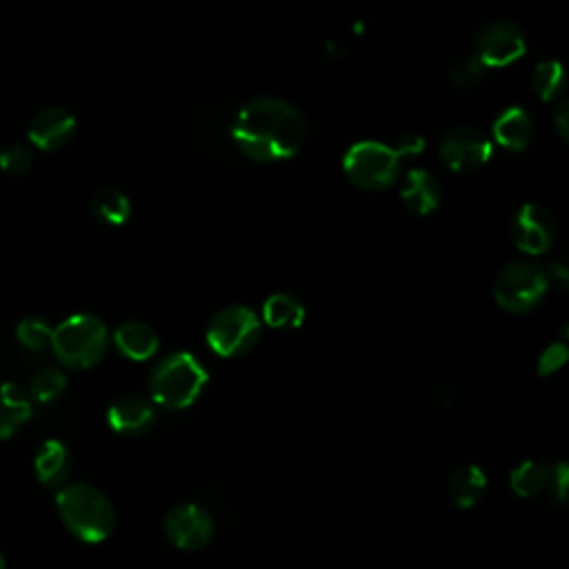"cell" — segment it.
<instances>
[{"label":"cell","instance_id":"6da1fadb","mask_svg":"<svg viewBox=\"0 0 569 569\" xmlns=\"http://www.w3.org/2000/svg\"><path fill=\"white\" fill-rule=\"evenodd\" d=\"M236 147L256 162H278L298 156L307 122L298 107L282 98L258 96L240 107L231 124Z\"/></svg>","mask_w":569,"mask_h":569},{"label":"cell","instance_id":"7a4b0ae2","mask_svg":"<svg viewBox=\"0 0 569 569\" xmlns=\"http://www.w3.org/2000/svg\"><path fill=\"white\" fill-rule=\"evenodd\" d=\"M56 507L67 531L89 545L107 540L116 527L111 500L93 485H64L56 496Z\"/></svg>","mask_w":569,"mask_h":569},{"label":"cell","instance_id":"3957f363","mask_svg":"<svg viewBox=\"0 0 569 569\" xmlns=\"http://www.w3.org/2000/svg\"><path fill=\"white\" fill-rule=\"evenodd\" d=\"M207 369L187 351L164 356L149 376L151 402L164 409H187L207 385Z\"/></svg>","mask_w":569,"mask_h":569},{"label":"cell","instance_id":"277c9868","mask_svg":"<svg viewBox=\"0 0 569 569\" xmlns=\"http://www.w3.org/2000/svg\"><path fill=\"white\" fill-rule=\"evenodd\" d=\"M109 345L104 322L93 313H73L64 318L51 336V349L60 365L69 369L96 367Z\"/></svg>","mask_w":569,"mask_h":569},{"label":"cell","instance_id":"5b68a950","mask_svg":"<svg viewBox=\"0 0 569 569\" xmlns=\"http://www.w3.org/2000/svg\"><path fill=\"white\" fill-rule=\"evenodd\" d=\"M342 169L356 187L367 191H380L396 182L400 173V156L389 144L362 140L347 149L342 158Z\"/></svg>","mask_w":569,"mask_h":569},{"label":"cell","instance_id":"8992f818","mask_svg":"<svg viewBox=\"0 0 569 569\" xmlns=\"http://www.w3.org/2000/svg\"><path fill=\"white\" fill-rule=\"evenodd\" d=\"M549 289L547 273L531 262H511L493 280V298L507 313H529Z\"/></svg>","mask_w":569,"mask_h":569},{"label":"cell","instance_id":"52a82bcc","mask_svg":"<svg viewBox=\"0 0 569 569\" xmlns=\"http://www.w3.org/2000/svg\"><path fill=\"white\" fill-rule=\"evenodd\" d=\"M204 336L211 351L222 358H236L258 342L260 320L249 307L231 305L211 316Z\"/></svg>","mask_w":569,"mask_h":569},{"label":"cell","instance_id":"ba28073f","mask_svg":"<svg viewBox=\"0 0 569 569\" xmlns=\"http://www.w3.org/2000/svg\"><path fill=\"white\" fill-rule=\"evenodd\" d=\"M162 531L176 549L198 551L213 540L216 522L204 507L196 502H182L164 513Z\"/></svg>","mask_w":569,"mask_h":569},{"label":"cell","instance_id":"9c48e42d","mask_svg":"<svg viewBox=\"0 0 569 569\" xmlns=\"http://www.w3.org/2000/svg\"><path fill=\"white\" fill-rule=\"evenodd\" d=\"M527 42L522 31L509 20L485 22L473 38V56L489 67H509L522 58Z\"/></svg>","mask_w":569,"mask_h":569},{"label":"cell","instance_id":"30bf717a","mask_svg":"<svg viewBox=\"0 0 569 569\" xmlns=\"http://www.w3.org/2000/svg\"><path fill=\"white\" fill-rule=\"evenodd\" d=\"M489 138L473 127H451L445 131L438 144L442 164L456 173H469L480 169L491 158Z\"/></svg>","mask_w":569,"mask_h":569},{"label":"cell","instance_id":"8fae6325","mask_svg":"<svg viewBox=\"0 0 569 569\" xmlns=\"http://www.w3.org/2000/svg\"><path fill=\"white\" fill-rule=\"evenodd\" d=\"M509 233L520 251L538 256L551 249V244L556 242V220L545 207L527 202L513 213Z\"/></svg>","mask_w":569,"mask_h":569},{"label":"cell","instance_id":"7c38bea8","mask_svg":"<svg viewBox=\"0 0 569 569\" xmlns=\"http://www.w3.org/2000/svg\"><path fill=\"white\" fill-rule=\"evenodd\" d=\"M73 133H76V116L60 104L42 107L31 116L27 127L29 142L42 151L62 149L67 142H71Z\"/></svg>","mask_w":569,"mask_h":569},{"label":"cell","instance_id":"4fadbf2b","mask_svg":"<svg viewBox=\"0 0 569 569\" xmlns=\"http://www.w3.org/2000/svg\"><path fill=\"white\" fill-rule=\"evenodd\" d=\"M153 420V402L138 393H124L116 398L107 409V422L120 436H140L151 429Z\"/></svg>","mask_w":569,"mask_h":569},{"label":"cell","instance_id":"5bb4252c","mask_svg":"<svg viewBox=\"0 0 569 569\" xmlns=\"http://www.w3.org/2000/svg\"><path fill=\"white\" fill-rule=\"evenodd\" d=\"M113 345L124 358L140 362L156 356L160 347V338L151 325L140 320H127L116 327Z\"/></svg>","mask_w":569,"mask_h":569},{"label":"cell","instance_id":"9a60e30c","mask_svg":"<svg viewBox=\"0 0 569 569\" xmlns=\"http://www.w3.org/2000/svg\"><path fill=\"white\" fill-rule=\"evenodd\" d=\"M400 200L409 211L427 216L440 204V184L429 171L411 169L400 184Z\"/></svg>","mask_w":569,"mask_h":569},{"label":"cell","instance_id":"2e32d148","mask_svg":"<svg viewBox=\"0 0 569 569\" xmlns=\"http://www.w3.org/2000/svg\"><path fill=\"white\" fill-rule=\"evenodd\" d=\"M493 140L509 149V151H522L533 136V118L522 107H509L493 120Z\"/></svg>","mask_w":569,"mask_h":569},{"label":"cell","instance_id":"e0dca14e","mask_svg":"<svg viewBox=\"0 0 569 569\" xmlns=\"http://www.w3.org/2000/svg\"><path fill=\"white\" fill-rule=\"evenodd\" d=\"M33 469L44 487H60L71 471V453L60 440H44L36 451Z\"/></svg>","mask_w":569,"mask_h":569},{"label":"cell","instance_id":"ac0fdd59","mask_svg":"<svg viewBox=\"0 0 569 569\" xmlns=\"http://www.w3.org/2000/svg\"><path fill=\"white\" fill-rule=\"evenodd\" d=\"M31 398L16 385H0V440L11 438L31 418Z\"/></svg>","mask_w":569,"mask_h":569},{"label":"cell","instance_id":"d6986e66","mask_svg":"<svg viewBox=\"0 0 569 569\" xmlns=\"http://www.w3.org/2000/svg\"><path fill=\"white\" fill-rule=\"evenodd\" d=\"M487 489V476L478 465L458 467L447 482V496L458 509H471Z\"/></svg>","mask_w":569,"mask_h":569},{"label":"cell","instance_id":"ffe728a7","mask_svg":"<svg viewBox=\"0 0 569 569\" xmlns=\"http://www.w3.org/2000/svg\"><path fill=\"white\" fill-rule=\"evenodd\" d=\"M91 211L96 213V218L109 227H120L129 220L131 216V202L127 198L124 191H120L118 187L104 184L100 187L93 198H91Z\"/></svg>","mask_w":569,"mask_h":569},{"label":"cell","instance_id":"44dd1931","mask_svg":"<svg viewBox=\"0 0 569 569\" xmlns=\"http://www.w3.org/2000/svg\"><path fill=\"white\" fill-rule=\"evenodd\" d=\"M262 318L269 327L296 329L305 320V307L291 293H271L262 305Z\"/></svg>","mask_w":569,"mask_h":569},{"label":"cell","instance_id":"7402d4cb","mask_svg":"<svg viewBox=\"0 0 569 569\" xmlns=\"http://www.w3.org/2000/svg\"><path fill=\"white\" fill-rule=\"evenodd\" d=\"M567 84L565 67L558 60H542L531 71V89L542 102L556 100Z\"/></svg>","mask_w":569,"mask_h":569},{"label":"cell","instance_id":"603a6c76","mask_svg":"<svg viewBox=\"0 0 569 569\" xmlns=\"http://www.w3.org/2000/svg\"><path fill=\"white\" fill-rule=\"evenodd\" d=\"M549 467L540 465L538 460H522L509 473V487L520 498H531L547 487Z\"/></svg>","mask_w":569,"mask_h":569},{"label":"cell","instance_id":"cb8c5ba5","mask_svg":"<svg viewBox=\"0 0 569 569\" xmlns=\"http://www.w3.org/2000/svg\"><path fill=\"white\" fill-rule=\"evenodd\" d=\"M67 389V376L62 369L44 367L29 382V398L38 402H51Z\"/></svg>","mask_w":569,"mask_h":569},{"label":"cell","instance_id":"d4e9b609","mask_svg":"<svg viewBox=\"0 0 569 569\" xmlns=\"http://www.w3.org/2000/svg\"><path fill=\"white\" fill-rule=\"evenodd\" d=\"M51 336H53V329L40 316H27L16 327L18 342L22 347L31 349V351H40L44 347H51Z\"/></svg>","mask_w":569,"mask_h":569},{"label":"cell","instance_id":"484cf974","mask_svg":"<svg viewBox=\"0 0 569 569\" xmlns=\"http://www.w3.org/2000/svg\"><path fill=\"white\" fill-rule=\"evenodd\" d=\"M485 73H487V67H485L476 56H471V58L458 60V62L451 67L449 80H451V84H456L458 89H471V87H476V84L485 78Z\"/></svg>","mask_w":569,"mask_h":569},{"label":"cell","instance_id":"4316f807","mask_svg":"<svg viewBox=\"0 0 569 569\" xmlns=\"http://www.w3.org/2000/svg\"><path fill=\"white\" fill-rule=\"evenodd\" d=\"M547 493L549 500L558 507H569V462L560 460L549 467L547 476Z\"/></svg>","mask_w":569,"mask_h":569},{"label":"cell","instance_id":"83f0119b","mask_svg":"<svg viewBox=\"0 0 569 569\" xmlns=\"http://www.w3.org/2000/svg\"><path fill=\"white\" fill-rule=\"evenodd\" d=\"M31 162H33L31 149L24 147V144H11V147H7L0 153V169L7 176H22V173H27Z\"/></svg>","mask_w":569,"mask_h":569},{"label":"cell","instance_id":"f1b7e54d","mask_svg":"<svg viewBox=\"0 0 569 569\" xmlns=\"http://www.w3.org/2000/svg\"><path fill=\"white\" fill-rule=\"evenodd\" d=\"M567 360H569V347L565 342H551L542 349L536 369L540 376H551L553 371L565 367Z\"/></svg>","mask_w":569,"mask_h":569},{"label":"cell","instance_id":"f546056e","mask_svg":"<svg viewBox=\"0 0 569 569\" xmlns=\"http://www.w3.org/2000/svg\"><path fill=\"white\" fill-rule=\"evenodd\" d=\"M398 156L405 158V156H418L425 151V138L418 136V133H405L400 140H398V147H396Z\"/></svg>","mask_w":569,"mask_h":569},{"label":"cell","instance_id":"4dcf8cb0","mask_svg":"<svg viewBox=\"0 0 569 569\" xmlns=\"http://www.w3.org/2000/svg\"><path fill=\"white\" fill-rule=\"evenodd\" d=\"M547 278H551L560 289L569 291V258L565 256V258L553 260L549 264V276Z\"/></svg>","mask_w":569,"mask_h":569},{"label":"cell","instance_id":"1f68e13d","mask_svg":"<svg viewBox=\"0 0 569 569\" xmlns=\"http://www.w3.org/2000/svg\"><path fill=\"white\" fill-rule=\"evenodd\" d=\"M553 124L560 138L569 144V98L558 102V107L553 109Z\"/></svg>","mask_w":569,"mask_h":569},{"label":"cell","instance_id":"d6a6232c","mask_svg":"<svg viewBox=\"0 0 569 569\" xmlns=\"http://www.w3.org/2000/svg\"><path fill=\"white\" fill-rule=\"evenodd\" d=\"M0 569H7V560H4V553L0 549Z\"/></svg>","mask_w":569,"mask_h":569},{"label":"cell","instance_id":"836d02e7","mask_svg":"<svg viewBox=\"0 0 569 569\" xmlns=\"http://www.w3.org/2000/svg\"><path fill=\"white\" fill-rule=\"evenodd\" d=\"M562 336H565V338H567V340H569V322H567V325H565V327H562Z\"/></svg>","mask_w":569,"mask_h":569}]
</instances>
